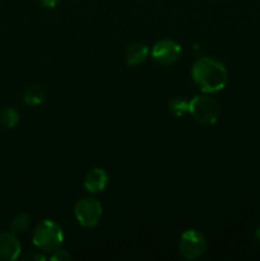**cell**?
<instances>
[{
    "instance_id": "cell-3",
    "label": "cell",
    "mask_w": 260,
    "mask_h": 261,
    "mask_svg": "<svg viewBox=\"0 0 260 261\" xmlns=\"http://www.w3.org/2000/svg\"><path fill=\"white\" fill-rule=\"evenodd\" d=\"M189 112L201 125H213L221 116V107L208 96H195L189 102Z\"/></svg>"
},
{
    "instance_id": "cell-14",
    "label": "cell",
    "mask_w": 260,
    "mask_h": 261,
    "mask_svg": "<svg viewBox=\"0 0 260 261\" xmlns=\"http://www.w3.org/2000/svg\"><path fill=\"white\" fill-rule=\"evenodd\" d=\"M54 254L51 255L50 259L54 260V261H68L71 259L70 255L68 254V252L65 251V250H59L56 249L55 251H53Z\"/></svg>"
},
{
    "instance_id": "cell-12",
    "label": "cell",
    "mask_w": 260,
    "mask_h": 261,
    "mask_svg": "<svg viewBox=\"0 0 260 261\" xmlns=\"http://www.w3.org/2000/svg\"><path fill=\"white\" fill-rule=\"evenodd\" d=\"M18 121H19V114L17 112V110L7 107L0 111V124L3 126L12 129L18 124Z\"/></svg>"
},
{
    "instance_id": "cell-9",
    "label": "cell",
    "mask_w": 260,
    "mask_h": 261,
    "mask_svg": "<svg viewBox=\"0 0 260 261\" xmlns=\"http://www.w3.org/2000/svg\"><path fill=\"white\" fill-rule=\"evenodd\" d=\"M148 54H149V48H148V46L145 43H132L125 50V61L130 66L139 65V64L144 63L145 59L148 58Z\"/></svg>"
},
{
    "instance_id": "cell-4",
    "label": "cell",
    "mask_w": 260,
    "mask_h": 261,
    "mask_svg": "<svg viewBox=\"0 0 260 261\" xmlns=\"http://www.w3.org/2000/svg\"><path fill=\"white\" fill-rule=\"evenodd\" d=\"M74 214L79 223L86 228H93L102 217V205L94 198H83L75 204Z\"/></svg>"
},
{
    "instance_id": "cell-6",
    "label": "cell",
    "mask_w": 260,
    "mask_h": 261,
    "mask_svg": "<svg viewBox=\"0 0 260 261\" xmlns=\"http://www.w3.org/2000/svg\"><path fill=\"white\" fill-rule=\"evenodd\" d=\"M181 55V46L176 41L161 40L153 46L152 58L161 65H171L176 63Z\"/></svg>"
},
{
    "instance_id": "cell-8",
    "label": "cell",
    "mask_w": 260,
    "mask_h": 261,
    "mask_svg": "<svg viewBox=\"0 0 260 261\" xmlns=\"http://www.w3.org/2000/svg\"><path fill=\"white\" fill-rule=\"evenodd\" d=\"M107 182H109V176H107L106 171L102 168H93L86 175L83 185L87 191L96 194L103 191L107 186Z\"/></svg>"
},
{
    "instance_id": "cell-10",
    "label": "cell",
    "mask_w": 260,
    "mask_h": 261,
    "mask_svg": "<svg viewBox=\"0 0 260 261\" xmlns=\"http://www.w3.org/2000/svg\"><path fill=\"white\" fill-rule=\"evenodd\" d=\"M45 98V89L40 86H32L25 89L23 94V101L28 106H38Z\"/></svg>"
},
{
    "instance_id": "cell-16",
    "label": "cell",
    "mask_w": 260,
    "mask_h": 261,
    "mask_svg": "<svg viewBox=\"0 0 260 261\" xmlns=\"http://www.w3.org/2000/svg\"><path fill=\"white\" fill-rule=\"evenodd\" d=\"M24 260H35V261H42V260H45V256H43V255H40V254H37V252H31V254H28L27 256L24 257Z\"/></svg>"
},
{
    "instance_id": "cell-17",
    "label": "cell",
    "mask_w": 260,
    "mask_h": 261,
    "mask_svg": "<svg viewBox=\"0 0 260 261\" xmlns=\"http://www.w3.org/2000/svg\"><path fill=\"white\" fill-rule=\"evenodd\" d=\"M255 236H256L257 241L260 242V227H257V228H256V231H255Z\"/></svg>"
},
{
    "instance_id": "cell-7",
    "label": "cell",
    "mask_w": 260,
    "mask_h": 261,
    "mask_svg": "<svg viewBox=\"0 0 260 261\" xmlns=\"http://www.w3.org/2000/svg\"><path fill=\"white\" fill-rule=\"evenodd\" d=\"M20 244L13 232L0 233V260H17L20 255Z\"/></svg>"
},
{
    "instance_id": "cell-15",
    "label": "cell",
    "mask_w": 260,
    "mask_h": 261,
    "mask_svg": "<svg viewBox=\"0 0 260 261\" xmlns=\"http://www.w3.org/2000/svg\"><path fill=\"white\" fill-rule=\"evenodd\" d=\"M59 2L60 0H38V3L45 8H55L59 4Z\"/></svg>"
},
{
    "instance_id": "cell-13",
    "label": "cell",
    "mask_w": 260,
    "mask_h": 261,
    "mask_svg": "<svg viewBox=\"0 0 260 261\" xmlns=\"http://www.w3.org/2000/svg\"><path fill=\"white\" fill-rule=\"evenodd\" d=\"M168 109L175 116H184L186 112H189V102L183 97H175L168 102Z\"/></svg>"
},
{
    "instance_id": "cell-1",
    "label": "cell",
    "mask_w": 260,
    "mask_h": 261,
    "mask_svg": "<svg viewBox=\"0 0 260 261\" xmlns=\"http://www.w3.org/2000/svg\"><path fill=\"white\" fill-rule=\"evenodd\" d=\"M194 83L204 93L222 91L228 82V73L223 64L213 58H200L191 68Z\"/></svg>"
},
{
    "instance_id": "cell-5",
    "label": "cell",
    "mask_w": 260,
    "mask_h": 261,
    "mask_svg": "<svg viewBox=\"0 0 260 261\" xmlns=\"http://www.w3.org/2000/svg\"><path fill=\"white\" fill-rule=\"evenodd\" d=\"M206 240L201 232L196 229H186L180 237V254L185 257L186 260H195L198 259L203 252L205 251Z\"/></svg>"
},
{
    "instance_id": "cell-11",
    "label": "cell",
    "mask_w": 260,
    "mask_h": 261,
    "mask_svg": "<svg viewBox=\"0 0 260 261\" xmlns=\"http://www.w3.org/2000/svg\"><path fill=\"white\" fill-rule=\"evenodd\" d=\"M31 217L27 213H19L10 221V231L13 233H23L30 228Z\"/></svg>"
},
{
    "instance_id": "cell-2",
    "label": "cell",
    "mask_w": 260,
    "mask_h": 261,
    "mask_svg": "<svg viewBox=\"0 0 260 261\" xmlns=\"http://www.w3.org/2000/svg\"><path fill=\"white\" fill-rule=\"evenodd\" d=\"M64 236L61 227L50 219H45L35 228L32 241L36 247L42 251H55L63 242Z\"/></svg>"
}]
</instances>
